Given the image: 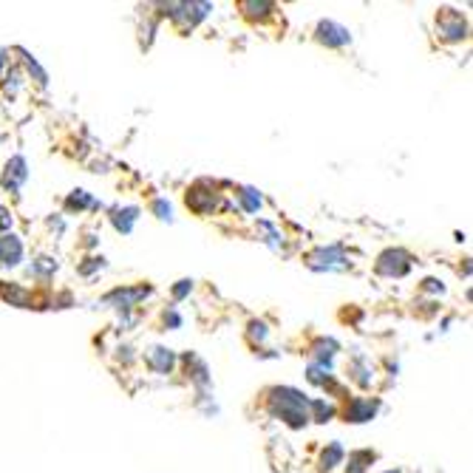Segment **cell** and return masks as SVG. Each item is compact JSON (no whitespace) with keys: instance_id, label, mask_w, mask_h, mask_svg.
<instances>
[{"instance_id":"484cf974","label":"cell","mask_w":473,"mask_h":473,"mask_svg":"<svg viewBox=\"0 0 473 473\" xmlns=\"http://www.w3.org/2000/svg\"><path fill=\"white\" fill-rule=\"evenodd\" d=\"M102 267H105V258H102V255H100V258H97V255H91V258H85V261L80 263L77 272H80L82 278H88L91 272H97V270H102Z\"/></svg>"},{"instance_id":"603a6c76","label":"cell","mask_w":473,"mask_h":473,"mask_svg":"<svg viewBox=\"0 0 473 473\" xmlns=\"http://www.w3.org/2000/svg\"><path fill=\"white\" fill-rule=\"evenodd\" d=\"M20 85H23V74H20V68H12L9 74H3V91H6V97H9V100H15V97H17Z\"/></svg>"},{"instance_id":"d6986e66","label":"cell","mask_w":473,"mask_h":473,"mask_svg":"<svg viewBox=\"0 0 473 473\" xmlns=\"http://www.w3.org/2000/svg\"><path fill=\"white\" fill-rule=\"evenodd\" d=\"M239 9L244 12V17H252V20H263L267 15L275 12V6L263 3V0H244V3H239Z\"/></svg>"},{"instance_id":"83f0119b","label":"cell","mask_w":473,"mask_h":473,"mask_svg":"<svg viewBox=\"0 0 473 473\" xmlns=\"http://www.w3.org/2000/svg\"><path fill=\"white\" fill-rule=\"evenodd\" d=\"M167 326H170V329H179V326H182V315L176 312L173 306L162 312V329H167Z\"/></svg>"},{"instance_id":"1f68e13d","label":"cell","mask_w":473,"mask_h":473,"mask_svg":"<svg viewBox=\"0 0 473 473\" xmlns=\"http://www.w3.org/2000/svg\"><path fill=\"white\" fill-rule=\"evenodd\" d=\"M382 473H402V470H382Z\"/></svg>"},{"instance_id":"4fadbf2b","label":"cell","mask_w":473,"mask_h":473,"mask_svg":"<svg viewBox=\"0 0 473 473\" xmlns=\"http://www.w3.org/2000/svg\"><path fill=\"white\" fill-rule=\"evenodd\" d=\"M337 411H340V405L335 402V400H323V397H315V400H309V423H317V425H326V423H332L335 417H337Z\"/></svg>"},{"instance_id":"7a4b0ae2","label":"cell","mask_w":473,"mask_h":473,"mask_svg":"<svg viewBox=\"0 0 473 473\" xmlns=\"http://www.w3.org/2000/svg\"><path fill=\"white\" fill-rule=\"evenodd\" d=\"M165 17H170V23L179 28L182 35L193 32V28L210 15V3H162Z\"/></svg>"},{"instance_id":"f546056e","label":"cell","mask_w":473,"mask_h":473,"mask_svg":"<svg viewBox=\"0 0 473 473\" xmlns=\"http://www.w3.org/2000/svg\"><path fill=\"white\" fill-rule=\"evenodd\" d=\"M423 292H445V286H442V281H436V278H425L423 281Z\"/></svg>"},{"instance_id":"5b68a950","label":"cell","mask_w":473,"mask_h":473,"mask_svg":"<svg viewBox=\"0 0 473 473\" xmlns=\"http://www.w3.org/2000/svg\"><path fill=\"white\" fill-rule=\"evenodd\" d=\"M411 252H405L402 247H391V250H382L374 261V272L380 278H405L411 272Z\"/></svg>"},{"instance_id":"e0dca14e","label":"cell","mask_w":473,"mask_h":473,"mask_svg":"<svg viewBox=\"0 0 473 473\" xmlns=\"http://www.w3.org/2000/svg\"><path fill=\"white\" fill-rule=\"evenodd\" d=\"M244 337H247V343L258 351V346H261V343H267V337H270V326H267L263 320H250V323H247Z\"/></svg>"},{"instance_id":"4dcf8cb0","label":"cell","mask_w":473,"mask_h":473,"mask_svg":"<svg viewBox=\"0 0 473 473\" xmlns=\"http://www.w3.org/2000/svg\"><path fill=\"white\" fill-rule=\"evenodd\" d=\"M9 63V51H0V77H3V66Z\"/></svg>"},{"instance_id":"ffe728a7","label":"cell","mask_w":473,"mask_h":473,"mask_svg":"<svg viewBox=\"0 0 473 473\" xmlns=\"http://www.w3.org/2000/svg\"><path fill=\"white\" fill-rule=\"evenodd\" d=\"M28 272H32L37 281H48L54 272H57V261L54 258H37V261H32V263H28Z\"/></svg>"},{"instance_id":"7c38bea8","label":"cell","mask_w":473,"mask_h":473,"mask_svg":"<svg viewBox=\"0 0 473 473\" xmlns=\"http://www.w3.org/2000/svg\"><path fill=\"white\" fill-rule=\"evenodd\" d=\"M26 179H28V165H26V159L23 156H12L6 162V167H3V187L9 193H20V187L26 185Z\"/></svg>"},{"instance_id":"44dd1931","label":"cell","mask_w":473,"mask_h":473,"mask_svg":"<svg viewBox=\"0 0 473 473\" xmlns=\"http://www.w3.org/2000/svg\"><path fill=\"white\" fill-rule=\"evenodd\" d=\"M94 204H97V201L91 198V193H88V190H71V196L66 198V210H68V213H74V210L82 213L85 207H94Z\"/></svg>"},{"instance_id":"7402d4cb","label":"cell","mask_w":473,"mask_h":473,"mask_svg":"<svg viewBox=\"0 0 473 473\" xmlns=\"http://www.w3.org/2000/svg\"><path fill=\"white\" fill-rule=\"evenodd\" d=\"M239 201H241V210L244 213H258L261 210V193L255 187H239Z\"/></svg>"},{"instance_id":"277c9868","label":"cell","mask_w":473,"mask_h":473,"mask_svg":"<svg viewBox=\"0 0 473 473\" xmlns=\"http://www.w3.org/2000/svg\"><path fill=\"white\" fill-rule=\"evenodd\" d=\"M306 267L315 270V272H340L349 267V258H346V250L340 244H329V247H315L306 258Z\"/></svg>"},{"instance_id":"4316f807","label":"cell","mask_w":473,"mask_h":473,"mask_svg":"<svg viewBox=\"0 0 473 473\" xmlns=\"http://www.w3.org/2000/svg\"><path fill=\"white\" fill-rule=\"evenodd\" d=\"M190 292H193V281H190V278H182V281H176V286L170 289L173 301H185Z\"/></svg>"},{"instance_id":"5bb4252c","label":"cell","mask_w":473,"mask_h":473,"mask_svg":"<svg viewBox=\"0 0 473 473\" xmlns=\"http://www.w3.org/2000/svg\"><path fill=\"white\" fill-rule=\"evenodd\" d=\"M349 380H354L358 386H363V389H369L371 386V380H374V366H371V360L366 358V354H358L351 363H349Z\"/></svg>"},{"instance_id":"8fae6325","label":"cell","mask_w":473,"mask_h":473,"mask_svg":"<svg viewBox=\"0 0 473 473\" xmlns=\"http://www.w3.org/2000/svg\"><path fill=\"white\" fill-rule=\"evenodd\" d=\"M23 252L26 250H23L20 235H15V232L0 235V270H15V267H20Z\"/></svg>"},{"instance_id":"30bf717a","label":"cell","mask_w":473,"mask_h":473,"mask_svg":"<svg viewBox=\"0 0 473 473\" xmlns=\"http://www.w3.org/2000/svg\"><path fill=\"white\" fill-rule=\"evenodd\" d=\"M142 360H145V366L151 369L154 374H170L176 366H179V358H176V351L167 349V346H151V349H145Z\"/></svg>"},{"instance_id":"2e32d148","label":"cell","mask_w":473,"mask_h":473,"mask_svg":"<svg viewBox=\"0 0 473 473\" xmlns=\"http://www.w3.org/2000/svg\"><path fill=\"white\" fill-rule=\"evenodd\" d=\"M136 219H139V207H116V210L111 213V224L116 227V232H122V235H128L133 230Z\"/></svg>"},{"instance_id":"52a82bcc","label":"cell","mask_w":473,"mask_h":473,"mask_svg":"<svg viewBox=\"0 0 473 473\" xmlns=\"http://www.w3.org/2000/svg\"><path fill=\"white\" fill-rule=\"evenodd\" d=\"M185 204L190 207L196 216H210V213L216 210V204H219V193H216V187H213L210 182L201 179V182H196V185L187 187Z\"/></svg>"},{"instance_id":"cb8c5ba5","label":"cell","mask_w":473,"mask_h":473,"mask_svg":"<svg viewBox=\"0 0 473 473\" xmlns=\"http://www.w3.org/2000/svg\"><path fill=\"white\" fill-rule=\"evenodd\" d=\"M147 207H151V213H154L159 221H170V219H173V207H170L167 198H154Z\"/></svg>"},{"instance_id":"ac0fdd59","label":"cell","mask_w":473,"mask_h":473,"mask_svg":"<svg viewBox=\"0 0 473 473\" xmlns=\"http://www.w3.org/2000/svg\"><path fill=\"white\" fill-rule=\"evenodd\" d=\"M377 459L374 451H351L349 454V465H346V473H366L369 465Z\"/></svg>"},{"instance_id":"d4e9b609","label":"cell","mask_w":473,"mask_h":473,"mask_svg":"<svg viewBox=\"0 0 473 473\" xmlns=\"http://www.w3.org/2000/svg\"><path fill=\"white\" fill-rule=\"evenodd\" d=\"M23 66H26V71H28V74H35V80H37L40 85H46V82H48V74L40 68V63L35 60L32 54H23Z\"/></svg>"},{"instance_id":"6da1fadb","label":"cell","mask_w":473,"mask_h":473,"mask_svg":"<svg viewBox=\"0 0 473 473\" xmlns=\"http://www.w3.org/2000/svg\"><path fill=\"white\" fill-rule=\"evenodd\" d=\"M309 400L301 389H292V386H270L263 391V405H267L270 417L286 423L289 428L301 431L309 425Z\"/></svg>"},{"instance_id":"f1b7e54d","label":"cell","mask_w":473,"mask_h":473,"mask_svg":"<svg viewBox=\"0 0 473 473\" xmlns=\"http://www.w3.org/2000/svg\"><path fill=\"white\" fill-rule=\"evenodd\" d=\"M9 230H12V213L6 207H0V235H6Z\"/></svg>"},{"instance_id":"ba28073f","label":"cell","mask_w":473,"mask_h":473,"mask_svg":"<svg viewBox=\"0 0 473 473\" xmlns=\"http://www.w3.org/2000/svg\"><path fill=\"white\" fill-rule=\"evenodd\" d=\"M315 40L326 48H346V46H351V32L335 20H320L315 26Z\"/></svg>"},{"instance_id":"8992f818","label":"cell","mask_w":473,"mask_h":473,"mask_svg":"<svg viewBox=\"0 0 473 473\" xmlns=\"http://www.w3.org/2000/svg\"><path fill=\"white\" fill-rule=\"evenodd\" d=\"M380 411V400L377 397H346L343 408L337 411V417H343V423L360 425V423H371Z\"/></svg>"},{"instance_id":"3957f363","label":"cell","mask_w":473,"mask_h":473,"mask_svg":"<svg viewBox=\"0 0 473 473\" xmlns=\"http://www.w3.org/2000/svg\"><path fill=\"white\" fill-rule=\"evenodd\" d=\"M467 32H470V26L462 12H456L451 6H442L436 12V37L442 43H462V40H467Z\"/></svg>"},{"instance_id":"9c48e42d","label":"cell","mask_w":473,"mask_h":473,"mask_svg":"<svg viewBox=\"0 0 473 473\" xmlns=\"http://www.w3.org/2000/svg\"><path fill=\"white\" fill-rule=\"evenodd\" d=\"M154 292V286L151 284H136V286H120V289H113V292H108L105 295V304H111V306H116V309H133L142 298H147V295Z\"/></svg>"},{"instance_id":"9a60e30c","label":"cell","mask_w":473,"mask_h":473,"mask_svg":"<svg viewBox=\"0 0 473 473\" xmlns=\"http://www.w3.org/2000/svg\"><path fill=\"white\" fill-rule=\"evenodd\" d=\"M343 459H346V451H343V445H340V442H329V445L320 451L317 470H320V473H332L337 465H343Z\"/></svg>"}]
</instances>
